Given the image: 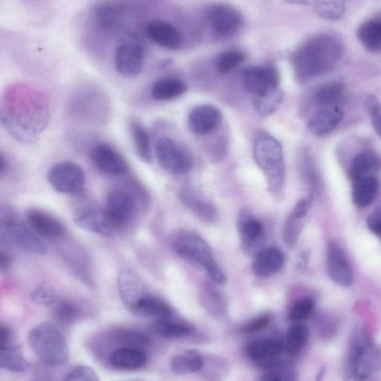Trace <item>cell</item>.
<instances>
[{
    "label": "cell",
    "mask_w": 381,
    "mask_h": 381,
    "mask_svg": "<svg viewBox=\"0 0 381 381\" xmlns=\"http://www.w3.org/2000/svg\"><path fill=\"white\" fill-rule=\"evenodd\" d=\"M51 117L49 100L33 86L16 83L4 90L0 102V120L12 138L35 144L47 128Z\"/></svg>",
    "instance_id": "cell-1"
},
{
    "label": "cell",
    "mask_w": 381,
    "mask_h": 381,
    "mask_svg": "<svg viewBox=\"0 0 381 381\" xmlns=\"http://www.w3.org/2000/svg\"><path fill=\"white\" fill-rule=\"evenodd\" d=\"M343 55L341 42L333 35H319L304 42L292 58L296 77L307 82L326 74Z\"/></svg>",
    "instance_id": "cell-2"
},
{
    "label": "cell",
    "mask_w": 381,
    "mask_h": 381,
    "mask_svg": "<svg viewBox=\"0 0 381 381\" xmlns=\"http://www.w3.org/2000/svg\"><path fill=\"white\" fill-rule=\"evenodd\" d=\"M171 243L179 256L203 268L216 283L226 284L224 272L216 263L208 243L201 236L190 231H179L172 236Z\"/></svg>",
    "instance_id": "cell-3"
},
{
    "label": "cell",
    "mask_w": 381,
    "mask_h": 381,
    "mask_svg": "<svg viewBox=\"0 0 381 381\" xmlns=\"http://www.w3.org/2000/svg\"><path fill=\"white\" fill-rule=\"evenodd\" d=\"M254 158L263 172L270 192H278L285 177L284 152L281 143L269 133L260 131L254 140Z\"/></svg>",
    "instance_id": "cell-4"
},
{
    "label": "cell",
    "mask_w": 381,
    "mask_h": 381,
    "mask_svg": "<svg viewBox=\"0 0 381 381\" xmlns=\"http://www.w3.org/2000/svg\"><path fill=\"white\" fill-rule=\"evenodd\" d=\"M33 353L50 367H62L70 359L68 343L63 333L53 324H41L28 333Z\"/></svg>",
    "instance_id": "cell-5"
},
{
    "label": "cell",
    "mask_w": 381,
    "mask_h": 381,
    "mask_svg": "<svg viewBox=\"0 0 381 381\" xmlns=\"http://www.w3.org/2000/svg\"><path fill=\"white\" fill-rule=\"evenodd\" d=\"M381 358L369 339L360 337L350 350L347 381H381Z\"/></svg>",
    "instance_id": "cell-6"
},
{
    "label": "cell",
    "mask_w": 381,
    "mask_h": 381,
    "mask_svg": "<svg viewBox=\"0 0 381 381\" xmlns=\"http://www.w3.org/2000/svg\"><path fill=\"white\" fill-rule=\"evenodd\" d=\"M155 154L162 169L171 175H186L192 169L190 152L169 137H162L157 141Z\"/></svg>",
    "instance_id": "cell-7"
},
{
    "label": "cell",
    "mask_w": 381,
    "mask_h": 381,
    "mask_svg": "<svg viewBox=\"0 0 381 381\" xmlns=\"http://www.w3.org/2000/svg\"><path fill=\"white\" fill-rule=\"evenodd\" d=\"M48 180L57 192L72 196L81 194L86 184L82 167L70 161L53 165L48 172Z\"/></svg>",
    "instance_id": "cell-8"
},
{
    "label": "cell",
    "mask_w": 381,
    "mask_h": 381,
    "mask_svg": "<svg viewBox=\"0 0 381 381\" xmlns=\"http://www.w3.org/2000/svg\"><path fill=\"white\" fill-rule=\"evenodd\" d=\"M3 227L9 237L23 250L38 255L48 253V247L33 230L14 213L3 212L1 218Z\"/></svg>",
    "instance_id": "cell-9"
},
{
    "label": "cell",
    "mask_w": 381,
    "mask_h": 381,
    "mask_svg": "<svg viewBox=\"0 0 381 381\" xmlns=\"http://www.w3.org/2000/svg\"><path fill=\"white\" fill-rule=\"evenodd\" d=\"M241 247L247 255L255 257L265 248V227L248 209L240 211L237 220Z\"/></svg>",
    "instance_id": "cell-10"
},
{
    "label": "cell",
    "mask_w": 381,
    "mask_h": 381,
    "mask_svg": "<svg viewBox=\"0 0 381 381\" xmlns=\"http://www.w3.org/2000/svg\"><path fill=\"white\" fill-rule=\"evenodd\" d=\"M242 80L245 89L253 98L267 96L280 89V76L273 67H248L243 70Z\"/></svg>",
    "instance_id": "cell-11"
},
{
    "label": "cell",
    "mask_w": 381,
    "mask_h": 381,
    "mask_svg": "<svg viewBox=\"0 0 381 381\" xmlns=\"http://www.w3.org/2000/svg\"><path fill=\"white\" fill-rule=\"evenodd\" d=\"M145 53L142 45L136 41L121 43L115 53V68L118 74L126 78L139 75L144 65Z\"/></svg>",
    "instance_id": "cell-12"
},
{
    "label": "cell",
    "mask_w": 381,
    "mask_h": 381,
    "mask_svg": "<svg viewBox=\"0 0 381 381\" xmlns=\"http://www.w3.org/2000/svg\"><path fill=\"white\" fill-rule=\"evenodd\" d=\"M89 158L96 169L106 175H123L129 169L125 158L108 143H99L94 145L90 150Z\"/></svg>",
    "instance_id": "cell-13"
},
{
    "label": "cell",
    "mask_w": 381,
    "mask_h": 381,
    "mask_svg": "<svg viewBox=\"0 0 381 381\" xmlns=\"http://www.w3.org/2000/svg\"><path fill=\"white\" fill-rule=\"evenodd\" d=\"M114 348L106 356V363L112 369L119 371H136L145 367L148 361L145 348L114 344ZM113 345V346H114Z\"/></svg>",
    "instance_id": "cell-14"
},
{
    "label": "cell",
    "mask_w": 381,
    "mask_h": 381,
    "mask_svg": "<svg viewBox=\"0 0 381 381\" xmlns=\"http://www.w3.org/2000/svg\"><path fill=\"white\" fill-rule=\"evenodd\" d=\"M0 365L11 372H23L29 368L19 346L13 342L11 329L6 325L0 326Z\"/></svg>",
    "instance_id": "cell-15"
},
{
    "label": "cell",
    "mask_w": 381,
    "mask_h": 381,
    "mask_svg": "<svg viewBox=\"0 0 381 381\" xmlns=\"http://www.w3.org/2000/svg\"><path fill=\"white\" fill-rule=\"evenodd\" d=\"M76 225L83 230L104 236H113L117 230L111 222L104 209L89 205L76 212L74 218Z\"/></svg>",
    "instance_id": "cell-16"
},
{
    "label": "cell",
    "mask_w": 381,
    "mask_h": 381,
    "mask_svg": "<svg viewBox=\"0 0 381 381\" xmlns=\"http://www.w3.org/2000/svg\"><path fill=\"white\" fill-rule=\"evenodd\" d=\"M104 209L106 216L118 231L133 218L136 205L129 194L123 191H114L106 198Z\"/></svg>",
    "instance_id": "cell-17"
},
{
    "label": "cell",
    "mask_w": 381,
    "mask_h": 381,
    "mask_svg": "<svg viewBox=\"0 0 381 381\" xmlns=\"http://www.w3.org/2000/svg\"><path fill=\"white\" fill-rule=\"evenodd\" d=\"M208 18L215 32L224 37L233 35L241 24L240 12L233 6L224 4L211 7Z\"/></svg>",
    "instance_id": "cell-18"
},
{
    "label": "cell",
    "mask_w": 381,
    "mask_h": 381,
    "mask_svg": "<svg viewBox=\"0 0 381 381\" xmlns=\"http://www.w3.org/2000/svg\"><path fill=\"white\" fill-rule=\"evenodd\" d=\"M191 131L197 135H206L219 129L223 115L216 106L201 105L193 109L189 116Z\"/></svg>",
    "instance_id": "cell-19"
},
{
    "label": "cell",
    "mask_w": 381,
    "mask_h": 381,
    "mask_svg": "<svg viewBox=\"0 0 381 381\" xmlns=\"http://www.w3.org/2000/svg\"><path fill=\"white\" fill-rule=\"evenodd\" d=\"M327 270L330 278L343 287L353 284V275L343 250L333 242L329 243L327 249Z\"/></svg>",
    "instance_id": "cell-20"
},
{
    "label": "cell",
    "mask_w": 381,
    "mask_h": 381,
    "mask_svg": "<svg viewBox=\"0 0 381 381\" xmlns=\"http://www.w3.org/2000/svg\"><path fill=\"white\" fill-rule=\"evenodd\" d=\"M28 225L40 237L57 239L63 237L66 228L57 219L38 209H30L26 212Z\"/></svg>",
    "instance_id": "cell-21"
},
{
    "label": "cell",
    "mask_w": 381,
    "mask_h": 381,
    "mask_svg": "<svg viewBox=\"0 0 381 381\" xmlns=\"http://www.w3.org/2000/svg\"><path fill=\"white\" fill-rule=\"evenodd\" d=\"M148 38L159 47L177 50L181 48L182 39L178 29L172 24L160 20L152 21L145 28Z\"/></svg>",
    "instance_id": "cell-22"
},
{
    "label": "cell",
    "mask_w": 381,
    "mask_h": 381,
    "mask_svg": "<svg viewBox=\"0 0 381 381\" xmlns=\"http://www.w3.org/2000/svg\"><path fill=\"white\" fill-rule=\"evenodd\" d=\"M118 288L121 301L129 311L148 293L140 277L132 270H121L118 277Z\"/></svg>",
    "instance_id": "cell-23"
},
{
    "label": "cell",
    "mask_w": 381,
    "mask_h": 381,
    "mask_svg": "<svg viewBox=\"0 0 381 381\" xmlns=\"http://www.w3.org/2000/svg\"><path fill=\"white\" fill-rule=\"evenodd\" d=\"M126 5L123 2H102L93 11L96 26L103 33H111L123 20Z\"/></svg>",
    "instance_id": "cell-24"
},
{
    "label": "cell",
    "mask_w": 381,
    "mask_h": 381,
    "mask_svg": "<svg viewBox=\"0 0 381 381\" xmlns=\"http://www.w3.org/2000/svg\"><path fill=\"white\" fill-rule=\"evenodd\" d=\"M180 199L182 204L198 219L204 222L213 223L216 222L219 215L214 205L189 189H182L179 193Z\"/></svg>",
    "instance_id": "cell-25"
},
{
    "label": "cell",
    "mask_w": 381,
    "mask_h": 381,
    "mask_svg": "<svg viewBox=\"0 0 381 381\" xmlns=\"http://www.w3.org/2000/svg\"><path fill=\"white\" fill-rule=\"evenodd\" d=\"M285 264L282 253L274 248H265L255 257L252 270L259 277H270L282 270Z\"/></svg>",
    "instance_id": "cell-26"
},
{
    "label": "cell",
    "mask_w": 381,
    "mask_h": 381,
    "mask_svg": "<svg viewBox=\"0 0 381 381\" xmlns=\"http://www.w3.org/2000/svg\"><path fill=\"white\" fill-rule=\"evenodd\" d=\"M343 117V111L338 106L320 110L309 120L308 128L314 136H324L336 129Z\"/></svg>",
    "instance_id": "cell-27"
},
{
    "label": "cell",
    "mask_w": 381,
    "mask_h": 381,
    "mask_svg": "<svg viewBox=\"0 0 381 381\" xmlns=\"http://www.w3.org/2000/svg\"><path fill=\"white\" fill-rule=\"evenodd\" d=\"M129 312L136 316L158 320L170 319L172 314L169 304L148 294L136 302Z\"/></svg>",
    "instance_id": "cell-28"
},
{
    "label": "cell",
    "mask_w": 381,
    "mask_h": 381,
    "mask_svg": "<svg viewBox=\"0 0 381 381\" xmlns=\"http://www.w3.org/2000/svg\"><path fill=\"white\" fill-rule=\"evenodd\" d=\"M128 129L136 155L146 163L153 162V150L150 136L140 121L131 118L128 121Z\"/></svg>",
    "instance_id": "cell-29"
},
{
    "label": "cell",
    "mask_w": 381,
    "mask_h": 381,
    "mask_svg": "<svg viewBox=\"0 0 381 381\" xmlns=\"http://www.w3.org/2000/svg\"><path fill=\"white\" fill-rule=\"evenodd\" d=\"M282 353V344L274 339H260L248 344L246 348L250 359L260 363L277 359Z\"/></svg>",
    "instance_id": "cell-30"
},
{
    "label": "cell",
    "mask_w": 381,
    "mask_h": 381,
    "mask_svg": "<svg viewBox=\"0 0 381 381\" xmlns=\"http://www.w3.org/2000/svg\"><path fill=\"white\" fill-rule=\"evenodd\" d=\"M381 167V160L374 152H363L358 155L350 165V175L354 181L372 177Z\"/></svg>",
    "instance_id": "cell-31"
},
{
    "label": "cell",
    "mask_w": 381,
    "mask_h": 381,
    "mask_svg": "<svg viewBox=\"0 0 381 381\" xmlns=\"http://www.w3.org/2000/svg\"><path fill=\"white\" fill-rule=\"evenodd\" d=\"M187 90V85L176 78H164L159 79L150 89L152 98L158 101H170L184 95Z\"/></svg>",
    "instance_id": "cell-32"
},
{
    "label": "cell",
    "mask_w": 381,
    "mask_h": 381,
    "mask_svg": "<svg viewBox=\"0 0 381 381\" xmlns=\"http://www.w3.org/2000/svg\"><path fill=\"white\" fill-rule=\"evenodd\" d=\"M378 189V181L373 176L355 181L353 190L354 203L360 207L370 206L376 199Z\"/></svg>",
    "instance_id": "cell-33"
},
{
    "label": "cell",
    "mask_w": 381,
    "mask_h": 381,
    "mask_svg": "<svg viewBox=\"0 0 381 381\" xmlns=\"http://www.w3.org/2000/svg\"><path fill=\"white\" fill-rule=\"evenodd\" d=\"M204 358L195 350H187L175 355L171 361L172 371L179 375L200 372L204 367Z\"/></svg>",
    "instance_id": "cell-34"
},
{
    "label": "cell",
    "mask_w": 381,
    "mask_h": 381,
    "mask_svg": "<svg viewBox=\"0 0 381 381\" xmlns=\"http://www.w3.org/2000/svg\"><path fill=\"white\" fill-rule=\"evenodd\" d=\"M358 38L370 53L381 50V22L370 21L362 23L358 29Z\"/></svg>",
    "instance_id": "cell-35"
},
{
    "label": "cell",
    "mask_w": 381,
    "mask_h": 381,
    "mask_svg": "<svg viewBox=\"0 0 381 381\" xmlns=\"http://www.w3.org/2000/svg\"><path fill=\"white\" fill-rule=\"evenodd\" d=\"M204 361L199 373L206 381H221L230 373V363L222 357L209 355L204 358Z\"/></svg>",
    "instance_id": "cell-36"
},
{
    "label": "cell",
    "mask_w": 381,
    "mask_h": 381,
    "mask_svg": "<svg viewBox=\"0 0 381 381\" xmlns=\"http://www.w3.org/2000/svg\"><path fill=\"white\" fill-rule=\"evenodd\" d=\"M152 329L158 336L167 340L185 338L192 331V327L189 325L171 321L169 319L158 320Z\"/></svg>",
    "instance_id": "cell-37"
},
{
    "label": "cell",
    "mask_w": 381,
    "mask_h": 381,
    "mask_svg": "<svg viewBox=\"0 0 381 381\" xmlns=\"http://www.w3.org/2000/svg\"><path fill=\"white\" fill-rule=\"evenodd\" d=\"M309 331L306 326L297 324L286 335V350L289 356H297L308 343Z\"/></svg>",
    "instance_id": "cell-38"
},
{
    "label": "cell",
    "mask_w": 381,
    "mask_h": 381,
    "mask_svg": "<svg viewBox=\"0 0 381 381\" xmlns=\"http://www.w3.org/2000/svg\"><path fill=\"white\" fill-rule=\"evenodd\" d=\"M346 87L338 82L327 83L320 87L315 94V99L317 104L328 108H333L343 96Z\"/></svg>",
    "instance_id": "cell-39"
},
{
    "label": "cell",
    "mask_w": 381,
    "mask_h": 381,
    "mask_svg": "<svg viewBox=\"0 0 381 381\" xmlns=\"http://www.w3.org/2000/svg\"><path fill=\"white\" fill-rule=\"evenodd\" d=\"M52 309L55 319L60 324H72L80 316V310L70 301L60 299Z\"/></svg>",
    "instance_id": "cell-40"
},
{
    "label": "cell",
    "mask_w": 381,
    "mask_h": 381,
    "mask_svg": "<svg viewBox=\"0 0 381 381\" xmlns=\"http://www.w3.org/2000/svg\"><path fill=\"white\" fill-rule=\"evenodd\" d=\"M283 99L284 94L280 88L267 96L253 98L254 109L259 115L268 116L277 110Z\"/></svg>",
    "instance_id": "cell-41"
},
{
    "label": "cell",
    "mask_w": 381,
    "mask_h": 381,
    "mask_svg": "<svg viewBox=\"0 0 381 381\" xmlns=\"http://www.w3.org/2000/svg\"><path fill=\"white\" fill-rule=\"evenodd\" d=\"M247 55L240 50H228L220 54L216 60V68L222 74L232 72L245 62Z\"/></svg>",
    "instance_id": "cell-42"
},
{
    "label": "cell",
    "mask_w": 381,
    "mask_h": 381,
    "mask_svg": "<svg viewBox=\"0 0 381 381\" xmlns=\"http://www.w3.org/2000/svg\"><path fill=\"white\" fill-rule=\"evenodd\" d=\"M311 4L320 18L331 21L340 20L345 11L343 1H317Z\"/></svg>",
    "instance_id": "cell-43"
},
{
    "label": "cell",
    "mask_w": 381,
    "mask_h": 381,
    "mask_svg": "<svg viewBox=\"0 0 381 381\" xmlns=\"http://www.w3.org/2000/svg\"><path fill=\"white\" fill-rule=\"evenodd\" d=\"M202 302L205 309L213 316L223 318L227 314V309L223 298L215 291L209 289L203 294Z\"/></svg>",
    "instance_id": "cell-44"
},
{
    "label": "cell",
    "mask_w": 381,
    "mask_h": 381,
    "mask_svg": "<svg viewBox=\"0 0 381 381\" xmlns=\"http://www.w3.org/2000/svg\"><path fill=\"white\" fill-rule=\"evenodd\" d=\"M314 303L309 298H302L297 300L289 313V321L296 324L306 322L313 314Z\"/></svg>",
    "instance_id": "cell-45"
},
{
    "label": "cell",
    "mask_w": 381,
    "mask_h": 381,
    "mask_svg": "<svg viewBox=\"0 0 381 381\" xmlns=\"http://www.w3.org/2000/svg\"><path fill=\"white\" fill-rule=\"evenodd\" d=\"M32 300L45 307H53L60 298L55 289L50 285L43 283L38 285L31 294Z\"/></svg>",
    "instance_id": "cell-46"
},
{
    "label": "cell",
    "mask_w": 381,
    "mask_h": 381,
    "mask_svg": "<svg viewBox=\"0 0 381 381\" xmlns=\"http://www.w3.org/2000/svg\"><path fill=\"white\" fill-rule=\"evenodd\" d=\"M302 220L293 213L287 218L283 231V240L287 247L292 248L296 245L302 230Z\"/></svg>",
    "instance_id": "cell-47"
},
{
    "label": "cell",
    "mask_w": 381,
    "mask_h": 381,
    "mask_svg": "<svg viewBox=\"0 0 381 381\" xmlns=\"http://www.w3.org/2000/svg\"><path fill=\"white\" fill-rule=\"evenodd\" d=\"M365 106L371 118L373 128L381 140V102L375 95L370 94L365 100Z\"/></svg>",
    "instance_id": "cell-48"
},
{
    "label": "cell",
    "mask_w": 381,
    "mask_h": 381,
    "mask_svg": "<svg viewBox=\"0 0 381 381\" xmlns=\"http://www.w3.org/2000/svg\"><path fill=\"white\" fill-rule=\"evenodd\" d=\"M272 315L269 313L258 315L243 326L241 332L248 335L260 333L267 328L272 323Z\"/></svg>",
    "instance_id": "cell-49"
},
{
    "label": "cell",
    "mask_w": 381,
    "mask_h": 381,
    "mask_svg": "<svg viewBox=\"0 0 381 381\" xmlns=\"http://www.w3.org/2000/svg\"><path fill=\"white\" fill-rule=\"evenodd\" d=\"M64 381H99V377L92 368L77 365L67 373Z\"/></svg>",
    "instance_id": "cell-50"
},
{
    "label": "cell",
    "mask_w": 381,
    "mask_h": 381,
    "mask_svg": "<svg viewBox=\"0 0 381 381\" xmlns=\"http://www.w3.org/2000/svg\"><path fill=\"white\" fill-rule=\"evenodd\" d=\"M368 225L370 230L381 238V206L368 217Z\"/></svg>",
    "instance_id": "cell-51"
},
{
    "label": "cell",
    "mask_w": 381,
    "mask_h": 381,
    "mask_svg": "<svg viewBox=\"0 0 381 381\" xmlns=\"http://www.w3.org/2000/svg\"><path fill=\"white\" fill-rule=\"evenodd\" d=\"M310 207L311 201L309 200H302L297 204L292 212L297 217L303 219L307 215Z\"/></svg>",
    "instance_id": "cell-52"
},
{
    "label": "cell",
    "mask_w": 381,
    "mask_h": 381,
    "mask_svg": "<svg viewBox=\"0 0 381 381\" xmlns=\"http://www.w3.org/2000/svg\"><path fill=\"white\" fill-rule=\"evenodd\" d=\"M255 381H285L279 374L268 371L267 372L259 376Z\"/></svg>",
    "instance_id": "cell-53"
},
{
    "label": "cell",
    "mask_w": 381,
    "mask_h": 381,
    "mask_svg": "<svg viewBox=\"0 0 381 381\" xmlns=\"http://www.w3.org/2000/svg\"><path fill=\"white\" fill-rule=\"evenodd\" d=\"M11 265L10 256L4 252H1V256H0V269L2 271L6 270Z\"/></svg>",
    "instance_id": "cell-54"
},
{
    "label": "cell",
    "mask_w": 381,
    "mask_h": 381,
    "mask_svg": "<svg viewBox=\"0 0 381 381\" xmlns=\"http://www.w3.org/2000/svg\"><path fill=\"white\" fill-rule=\"evenodd\" d=\"M0 160H1V162H0L1 163L0 164V174L3 175L8 170L9 166L8 160L4 153H1V158H0Z\"/></svg>",
    "instance_id": "cell-55"
},
{
    "label": "cell",
    "mask_w": 381,
    "mask_h": 381,
    "mask_svg": "<svg viewBox=\"0 0 381 381\" xmlns=\"http://www.w3.org/2000/svg\"><path fill=\"white\" fill-rule=\"evenodd\" d=\"M31 381H49L47 379H43V378H36V379H34Z\"/></svg>",
    "instance_id": "cell-56"
}]
</instances>
